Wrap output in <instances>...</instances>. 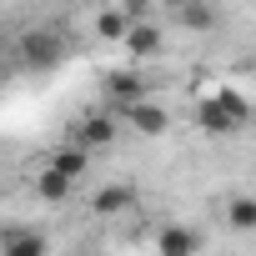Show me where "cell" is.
<instances>
[{"label": "cell", "mask_w": 256, "mask_h": 256, "mask_svg": "<svg viewBox=\"0 0 256 256\" xmlns=\"http://www.w3.org/2000/svg\"><path fill=\"white\" fill-rule=\"evenodd\" d=\"M56 166H60V171H66V176H76V181H80V176H86V166H90V151H86V146H76V141H70V146H66V151H56Z\"/></svg>", "instance_id": "cell-14"}, {"label": "cell", "mask_w": 256, "mask_h": 256, "mask_svg": "<svg viewBox=\"0 0 256 256\" xmlns=\"http://www.w3.org/2000/svg\"><path fill=\"white\" fill-rule=\"evenodd\" d=\"M96 216H126V211H131L136 206V191L131 186H106V191H96Z\"/></svg>", "instance_id": "cell-7"}, {"label": "cell", "mask_w": 256, "mask_h": 256, "mask_svg": "<svg viewBox=\"0 0 256 256\" xmlns=\"http://www.w3.org/2000/svg\"><path fill=\"white\" fill-rule=\"evenodd\" d=\"M0 251H6V256H40L46 236L40 231H6V236H0Z\"/></svg>", "instance_id": "cell-11"}, {"label": "cell", "mask_w": 256, "mask_h": 256, "mask_svg": "<svg viewBox=\"0 0 256 256\" xmlns=\"http://www.w3.org/2000/svg\"><path fill=\"white\" fill-rule=\"evenodd\" d=\"M156 251H166V256H186V251H201V236L186 231V226H166V231L156 236Z\"/></svg>", "instance_id": "cell-10"}, {"label": "cell", "mask_w": 256, "mask_h": 256, "mask_svg": "<svg viewBox=\"0 0 256 256\" xmlns=\"http://www.w3.org/2000/svg\"><path fill=\"white\" fill-rule=\"evenodd\" d=\"M0 6H16V0H0Z\"/></svg>", "instance_id": "cell-16"}, {"label": "cell", "mask_w": 256, "mask_h": 256, "mask_svg": "<svg viewBox=\"0 0 256 256\" xmlns=\"http://www.w3.org/2000/svg\"><path fill=\"white\" fill-rule=\"evenodd\" d=\"M76 146H86V151H106L110 141H116V120L110 116H86L80 126H76V136H70Z\"/></svg>", "instance_id": "cell-4"}, {"label": "cell", "mask_w": 256, "mask_h": 256, "mask_svg": "<svg viewBox=\"0 0 256 256\" xmlns=\"http://www.w3.org/2000/svg\"><path fill=\"white\" fill-rule=\"evenodd\" d=\"M120 10H126V16H131V20H141V16H146V0H126V6H120Z\"/></svg>", "instance_id": "cell-15"}, {"label": "cell", "mask_w": 256, "mask_h": 256, "mask_svg": "<svg viewBox=\"0 0 256 256\" xmlns=\"http://www.w3.org/2000/svg\"><path fill=\"white\" fill-rule=\"evenodd\" d=\"M176 26H186V30H211V26H216V10L206 6V0H176Z\"/></svg>", "instance_id": "cell-8"}, {"label": "cell", "mask_w": 256, "mask_h": 256, "mask_svg": "<svg viewBox=\"0 0 256 256\" xmlns=\"http://www.w3.org/2000/svg\"><path fill=\"white\" fill-rule=\"evenodd\" d=\"M36 191H40V201H66V196L76 191V176H66V171L50 161V166L36 176Z\"/></svg>", "instance_id": "cell-6"}, {"label": "cell", "mask_w": 256, "mask_h": 256, "mask_svg": "<svg viewBox=\"0 0 256 256\" xmlns=\"http://www.w3.org/2000/svg\"><path fill=\"white\" fill-rule=\"evenodd\" d=\"M106 96H116L120 106H131V100H141V96H151V90H146V76H141V70H110V76H106Z\"/></svg>", "instance_id": "cell-5"}, {"label": "cell", "mask_w": 256, "mask_h": 256, "mask_svg": "<svg viewBox=\"0 0 256 256\" xmlns=\"http://www.w3.org/2000/svg\"><path fill=\"white\" fill-rule=\"evenodd\" d=\"M126 30H131V16H126L120 6L96 16V36H100V40H126Z\"/></svg>", "instance_id": "cell-12"}, {"label": "cell", "mask_w": 256, "mask_h": 256, "mask_svg": "<svg viewBox=\"0 0 256 256\" xmlns=\"http://www.w3.org/2000/svg\"><path fill=\"white\" fill-rule=\"evenodd\" d=\"M246 120H251V106H246L241 90H216L196 106V126L206 136H236Z\"/></svg>", "instance_id": "cell-1"}, {"label": "cell", "mask_w": 256, "mask_h": 256, "mask_svg": "<svg viewBox=\"0 0 256 256\" xmlns=\"http://www.w3.org/2000/svg\"><path fill=\"white\" fill-rule=\"evenodd\" d=\"M126 126H131L136 136L156 141V136H166V131H171V116H166V106H156L151 96H141V100L126 106Z\"/></svg>", "instance_id": "cell-3"}, {"label": "cell", "mask_w": 256, "mask_h": 256, "mask_svg": "<svg viewBox=\"0 0 256 256\" xmlns=\"http://www.w3.org/2000/svg\"><path fill=\"white\" fill-rule=\"evenodd\" d=\"M60 56H66V40L56 30H26L20 36V60L30 70H50V66H60Z\"/></svg>", "instance_id": "cell-2"}, {"label": "cell", "mask_w": 256, "mask_h": 256, "mask_svg": "<svg viewBox=\"0 0 256 256\" xmlns=\"http://www.w3.org/2000/svg\"><path fill=\"white\" fill-rule=\"evenodd\" d=\"M131 56H156L161 50V30L156 26H146V20H131V30H126V40H120Z\"/></svg>", "instance_id": "cell-9"}, {"label": "cell", "mask_w": 256, "mask_h": 256, "mask_svg": "<svg viewBox=\"0 0 256 256\" xmlns=\"http://www.w3.org/2000/svg\"><path fill=\"white\" fill-rule=\"evenodd\" d=\"M226 221L236 231H256V196H231L226 201Z\"/></svg>", "instance_id": "cell-13"}]
</instances>
